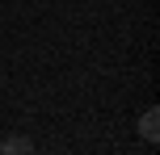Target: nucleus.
<instances>
[{
	"label": "nucleus",
	"mask_w": 160,
	"mask_h": 155,
	"mask_svg": "<svg viewBox=\"0 0 160 155\" xmlns=\"http://www.w3.org/2000/svg\"><path fill=\"white\" fill-rule=\"evenodd\" d=\"M160 109H148V113H143V122H139V134H143V143H156L160 139Z\"/></svg>",
	"instance_id": "f257e3e1"
},
{
	"label": "nucleus",
	"mask_w": 160,
	"mask_h": 155,
	"mask_svg": "<svg viewBox=\"0 0 160 155\" xmlns=\"http://www.w3.org/2000/svg\"><path fill=\"white\" fill-rule=\"evenodd\" d=\"M4 155H34V139H25V134L4 139Z\"/></svg>",
	"instance_id": "f03ea898"
},
{
	"label": "nucleus",
	"mask_w": 160,
	"mask_h": 155,
	"mask_svg": "<svg viewBox=\"0 0 160 155\" xmlns=\"http://www.w3.org/2000/svg\"><path fill=\"white\" fill-rule=\"evenodd\" d=\"M0 155H4V143H0Z\"/></svg>",
	"instance_id": "7ed1b4c3"
}]
</instances>
